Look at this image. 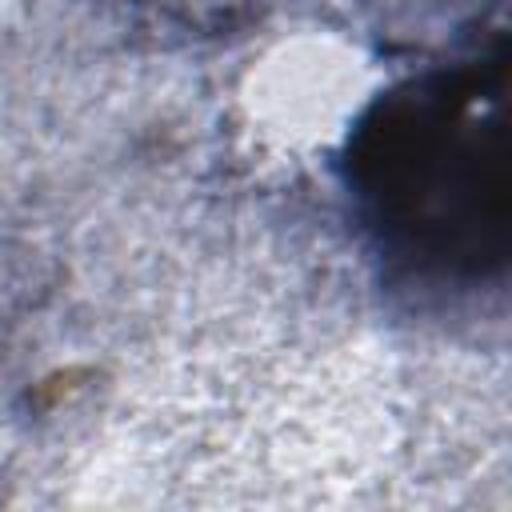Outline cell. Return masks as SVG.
<instances>
[{"instance_id": "1", "label": "cell", "mask_w": 512, "mask_h": 512, "mask_svg": "<svg viewBox=\"0 0 512 512\" xmlns=\"http://www.w3.org/2000/svg\"><path fill=\"white\" fill-rule=\"evenodd\" d=\"M356 184L380 224L440 260L504 256V68H468L388 100L356 144Z\"/></svg>"}]
</instances>
